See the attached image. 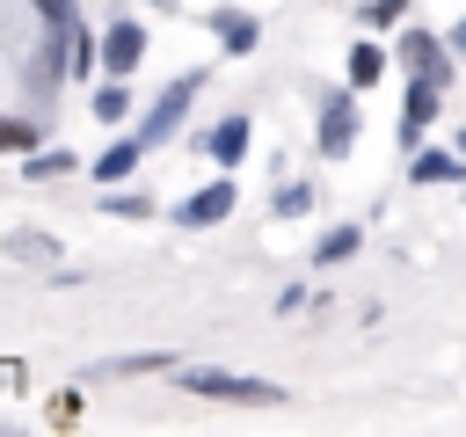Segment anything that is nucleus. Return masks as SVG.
<instances>
[{"instance_id": "obj_1", "label": "nucleus", "mask_w": 466, "mask_h": 437, "mask_svg": "<svg viewBox=\"0 0 466 437\" xmlns=\"http://www.w3.org/2000/svg\"><path fill=\"white\" fill-rule=\"evenodd\" d=\"M182 386H189V393H204V401H233V408H277V401H284V386L248 379V371H211V364L182 371Z\"/></svg>"}, {"instance_id": "obj_2", "label": "nucleus", "mask_w": 466, "mask_h": 437, "mask_svg": "<svg viewBox=\"0 0 466 437\" xmlns=\"http://www.w3.org/2000/svg\"><path fill=\"white\" fill-rule=\"evenodd\" d=\"M197 87H204V73H182V80H167V95H160V102H153V117L138 124V138H146V146H160V138L182 124V109H189V95H197Z\"/></svg>"}, {"instance_id": "obj_3", "label": "nucleus", "mask_w": 466, "mask_h": 437, "mask_svg": "<svg viewBox=\"0 0 466 437\" xmlns=\"http://www.w3.org/2000/svg\"><path fill=\"white\" fill-rule=\"evenodd\" d=\"M350 146H357V102L335 95V102L320 109V153H350Z\"/></svg>"}, {"instance_id": "obj_4", "label": "nucleus", "mask_w": 466, "mask_h": 437, "mask_svg": "<svg viewBox=\"0 0 466 437\" xmlns=\"http://www.w3.org/2000/svg\"><path fill=\"white\" fill-rule=\"evenodd\" d=\"M138 58H146V29H138V22H116V29L102 36V66H109V73H131Z\"/></svg>"}, {"instance_id": "obj_5", "label": "nucleus", "mask_w": 466, "mask_h": 437, "mask_svg": "<svg viewBox=\"0 0 466 437\" xmlns=\"http://www.w3.org/2000/svg\"><path fill=\"white\" fill-rule=\"evenodd\" d=\"M226 211H233V182H211V189H197L175 218H182V226H218Z\"/></svg>"}, {"instance_id": "obj_6", "label": "nucleus", "mask_w": 466, "mask_h": 437, "mask_svg": "<svg viewBox=\"0 0 466 437\" xmlns=\"http://www.w3.org/2000/svg\"><path fill=\"white\" fill-rule=\"evenodd\" d=\"M400 58L415 66V80H437V87H444V51H437V36L408 29V36H400Z\"/></svg>"}, {"instance_id": "obj_7", "label": "nucleus", "mask_w": 466, "mask_h": 437, "mask_svg": "<svg viewBox=\"0 0 466 437\" xmlns=\"http://www.w3.org/2000/svg\"><path fill=\"white\" fill-rule=\"evenodd\" d=\"M437 117V80H415L408 102H400V138H422V124Z\"/></svg>"}, {"instance_id": "obj_8", "label": "nucleus", "mask_w": 466, "mask_h": 437, "mask_svg": "<svg viewBox=\"0 0 466 437\" xmlns=\"http://www.w3.org/2000/svg\"><path fill=\"white\" fill-rule=\"evenodd\" d=\"M138 371H167V350H138V357H102L87 379H138Z\"/></svg>"}, {"instance_id": "obj_9", "label": "nucleus", "mask_w": 466, "mask_h": 437, "mask_svg": "<svg viewBox=\"0 0 466 437\" xmlns=\"http://www.w3.org/2000/svg\"><path fill=\"white\" fill-rule=\"evenodd\" d=\"M211 29L226 36V51H255V36H262V22H255V15H233V7H218Z\"/></svg>"}, {"instance_id": "obj_10", "label": "nucleus", "mask_w": 466, "mask_h": 437, "mask_svg": "<svg viewBox=\"0 0 466 437\" xmlns=\"http://www.w3.org/2000/svg\"><path fill=\"white\" fill-rule=\"evenodd\" d=\"M459 160H466V153H415V168H408V175H415V182H466V168H459Z\"/></svg>"}, {"instance_id": "obj_11", "label": "nucleus", "mask_w": 466, "mask_h": 437, "mask_svg": "<svg viewBox=\"0 0 466 437\" xmlns=\"http://www.w3.org/2000/svg\"><path fill=\"white\" fill-rule=\"evenodd\" d=\"M138 146H146V138H116V146L95 160V175H102V182H124V175L138 168Z\"/></svg>"}, {"instance_id": "obj_12", "label": "nucleus", "mask_w": 466, "mask_h": 437, "mask_svg": "<svg viewBox=\"0 0 466 437\" xmlns=\"http://www.w3.org/2000/svg\"><path fill=\"white\" fill-rule=\"evenodd\" d=\"M240 153H248V117H226L211 131V160H240Z\"/></svg>"}, {"instance_id": "obj_13", "label": "nucleus", "mask_w": 466, "mask_h": 437, "mask_svg": "<svg viewBox=\"0 0 466 437\" xmlns=\"http://www.w3.org/2000/svg\"><path fill=\"white\" fill-rule=\"evenodd\" d=\"M87 109H95L102 124H124V117H131V95H124V73H116V80H109V87H102V95H95Z\"/></svg>"}, {"instance_id": "obj_14", "label": "nucleus", "mask_w": 466, "mask_h": 437, "mask_svg": "<svg viewBox=\"0 0 466 437\" xmlns=\"http://www.w3.org/2000/svg\"><path fill=\"white\" fill-rule=\"evenodd\" d=\"M357 255V226H335V233H320V248H313V262L328 269V262H350Z\"/></svg>"}, {"instance_id": "obj_15", "label": "nucleus", "mask_w": 466, "mask_h": 437, "mask_svg": "<svg viewBox=\"0 0 466 437\" xmlns=\"http://www.w3.org/2000/svg\"><path fill=\"white\" fill-rule=\"evenodd\" d=\"M379 73H386V58H379V44H357V51H350V87H371Z\"/></svg>"}, {"instance_id": "obj_16", "label": "nucleus", "mask_w": 466, "mask_h": 437, "mask_svg": "<svg viewBox=\"0 0 466 437\" xmlns=\"http://www.w3.org/2000/svg\"><path fill=\"white\" fill-rule=\"evenodd\" d=\"M7 255H22V262H51V269H58V248H51L44 233H7Z\"/></svg>"}, {"instance_id": "obj_17", "label": "nucleus", "mask_w": 466, "mask_h": 437, "mask_svg": "<svg viewBox=\"0 0 466 437\" xmlns=\"http://www.w3.org/2000/svg\"><path fill=\"white\" fill-rule=\"evenodd\" d=\"M66 168H73V153H66V146H58V153L44 146V153L29 160V175H36V182H51V175H66Z\"/></svg>"}, {"instance_id": "obj_18", "label": "nucleus", "mask_w": 466, "mask_h": 437, "mask_svg": "<svg viewBox=\"0 0 466 437\" xmlns=\"http://www.w3.org/2000/svg\"><path fill=\"white\" fill-rule=\"evenodd\" d=\"M299 211H306V189H299V182H291V189H277V218H299Z\"/></svg>"}, {"instance_id": "obj_19", "label": "nucleus", "mask_w": 466, "mask_h": 437, "mask_svg": "<svg viewBox=\"0 0 466 437\" xmlns=\"http://www.w3.org/2000/svg\"><path fill=\"white\" fill-rule=\"evenodd\" d=\"M0 146H36V131H29V124H15V117H0Z\"/></svg>"}, {"instance_id": "obj_20", "label": "nucleus", "mask_w": 466, "mask_h": 437, "mask_svg": "<svg viewBox=\"0 0 466 437\" xmlns=\"http://www.w3.org/2000/svg\"><path fill=\"white\" fill-rule=\"evenodd\" d=\"M36 15H51V22H73V0H36Z\"/></svg>"}, {"instance_id": "obj_21", "label": "nucleus", "mask_w": 466, "mask_h": 437, "mask_svg": "<svg viewBox=\"0 0 466 437\" xmlns=\"http://www.w3.org/2000/svg\"><path fill=\"white\" fill-rule=\"evenodd\" d=\"M400 7H408V0H371V22H393Z\"/></svg>"}, {"instance_id": "obj_22", "label": "nucleus", "mask_w": 466, "mask_h": 437, "mask_svg": "<svg viewBox=\"0 0 466 437\" xmlns=\"http://www.w3.org/2000/svg\"><path fill=\"white\" fill-rule=\"evenodd\" d=\"M15 379H22V371H15V364H7V357H0V386H15Z\"/></svg>"}, {"instance_id": "obj_23", "label": "nucleus", "mask_w": 466, "mask_h": 437, "mask_svg": "<svg viewBox=\"0 0 466 437\" xmlns=\"http://www.w3.org/2000/svg\"><path fill=\"white\" fill-rule=\"evenodd\" d=\"M451 44H459V51H466V22H459V29H451Z\"/></svg>"}, {"instance_id": "obj_24", "label": "nucleus", "mask_w": 466, "mask_h": 437, "mask_svg": "<svg viewBox=\"0 0 466 437\" xmlns=\"http://www.w3.org/2000/svg\"><path fill=\"white\" fill-rule=\"evenodd\" d=\"M459 153H466V138H459Z\"/></svg>"}, {"instance_id": "obj_25", "label": "nucleus", "mask_w": 466, "mask_h": 437, "mask_svg": "<svg viewBox=\"0 0 466 437\" xmlns=\"http://www.w3.org/2000/svg\"><path fill=\"white\" fill-rule=\"evenodd\" d=\"M153 7H167V0H153Z\"/></svg>"}]
</instances>
